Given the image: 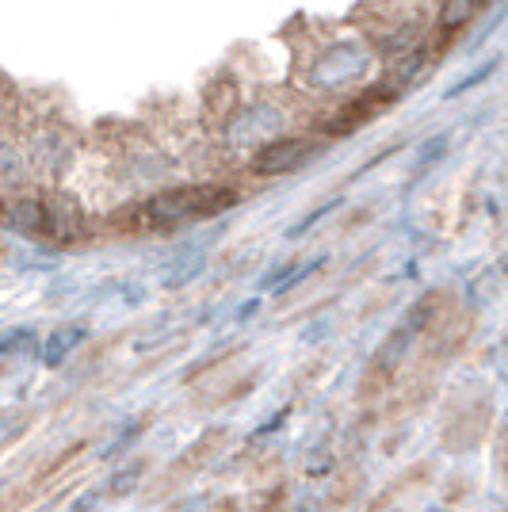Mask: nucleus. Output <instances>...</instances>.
<instances>
[{"mask_svg": "<svg viewBox=\"0 0 508 512\" xmlns=\"http://www.w3.org/2000/svg\"><path fill=\"white\" fill-rule=\"evenodd\" d=\"M12 222L27 230V234H46V203H35V199H23L12 207Z\"/></svg>", "mask_w": 508, "mask_h": 512, "instance_id": "nucleus-7", "label": "nucleus"}, {"mask_svg": "<svg viewBox=\"0 0 508 512\" xmlns=\"http://www.w3.org/2000/svg\"><path fill=\"white\" fill-rule=\"evenodd\" d=\"M493 0H447L444 12H440V27L444 31H459L463 23H470L482 8H489Z\"/></svg>", "mask_w": 508, "mask_h": 512, "instance_id": "nucleus-6", "label": "nucleus"}, {"mask_svg": "<svg viewBox=\"0 0 508 512\" xmlns=\"http://www.w3.org/2000/svg\"><path fill=\"white\" fill-rule=\"evenodd\" d=\"M73 512H92V497H85V501H77V505H73Z\"/></svg>", "mask_w": 508, "mask_h": 512, "instance_id": "nucleus-12", "label": "nucleus"}, {"mask_svg": "<svg viewBox=\"0 0 508 512\" xmlns=\"http://www.w3.org/2000/svg\"><path fill=\"white\" fill-rule=\"evenodd\" d=\"M138 478H142V467L123 470L119 478H111V486H107V493H111V497H123V493H130L134 486H138Z\"/></svg>", "mask_w": 508, "mask_h": 512, "instance_id": "nucleus-9", "label": "nucleus"}, {"mask_svg": "<svg viewBox=\"0 0 508 512\" xmlns=\"http://www.w3.org/2000/svg\"><path fill=\"white\" fill-rule=\"evenodd\" d=\"M81 337H85V329H81V325H65V329H58L43 348L46 367H62V360L77 348V344H81Z\"/></svg>", "mask_w": 508, "mask_h": 512, "instance_id": "nucleus-5", "label": "nucleus"}, {"mask_svg": "<svg viewBox=\"0 0 508 512\" xmlns=\"http://www.w3.org/2000/svg\"><path fill=\"white\" fill-rule=\"evenodd\" d=\"M0 352H4V356H8V352H35V333H31V329H12V333H4Z\"/></svg>", "mask_w": 508, "mask_h": 512, "instance_id": "nucleus-8", "label": "nucleus"}, {"mask_svg": "<svg viewBox=\"0 0 508 512\" xmlns=\"http://www.w3.org/2000/svg\"><path fill=\"white\" fill-rule=\"evenodd\" d=\"M447 150V138H444V134H440V138H432V142H428V146H424V161H421V165H417V172H424V169H428V165H432V161H440V153H444Z\"/></svg>", "mask_w": 508, "mask_h": 512, "instance_id": "nucleus-11", "label": "nucleus"}, {"mask_svg": "<svg viewBox=\"0 0 508 512\" xmlns=\"http://www.w3.org/2000/svg\"><path fill=\"white\" fill-rule=\"evenodd\" d=\"M318 150V142H306V138H287V142H272L264 150L256 153L253 169L260 176H283V172H295L302 169L310 157Z\"/></svg>", "mask_w": 508, "mask_h": 512, "instance_id": "nucleus-3", "label": "nucleus"}, {"mask_svg": "<svg viewBox=\"0 0 508 512\" xmlns=\"http://www.w3.org/2000/svg\"><path fill=\"white\" fill-rule=\"evenodd\" d=\"M233 203H237V192L214 188V184L169 188V192H157L142 207V226H184V222H195V218H214V214H222Z\"/></svg>", "mask_w": 508, "mask_h": 512, "instance_id": "nucleus-1", "label": "nucleus"}, {"mask_svg": "<svg viewBox=\"0 0 508 512\" xmlns=\"http://www.w3.org/2000/svg\"><path fill=\"white\" fill-rule=\"evenodd\" d=\"M493 69H497V62H486V65H482V69H474V73H470V77H463V81H459V85L451 88V92H447V96H463L466 88L482 85V81H486L489 73H493Z\"/></svg>", "mask_w": 508, "mask_h": 512, "instance_id": "nucleus-10", "label": "nucleus"}, {"mask_svg": "<svg viewBox=\"0 0 508 512\" xmlns=\"http://www.w3.org/2000/svg\"><path fill=\"white\" fill-rule=\"evenodd\" d=\"M390 100H394V92H382V88H375L371 96H363L360 107H348V111H344V115L337 119V127H333V130H337V134H344V130L363 127V123H367V119H371V115H375L382 104H390Z\"/></svg>", "mask_w": 508, "mask_h": 512, "instance_id": "nucleus-4", "label": "nucleus"}, {"mask_svg": "<svg viewBox=\"0 0 508 512\" xmlns=\"http://www.w3.org/2000/svg\"><path fill=\"white\" fill-rule=\"evenodd\" d=\"M363 73V54L352 43H337L321 54V62L314 65V85L318 88H344L352 85Z\"/></svg>", "mask_w": 508, "mask_h": 512, "instance_id": "nucleus-2", "label": "nucleus"}]
</instances>
